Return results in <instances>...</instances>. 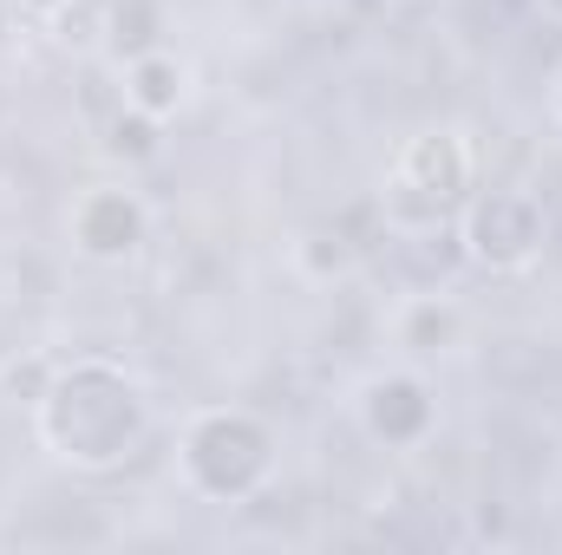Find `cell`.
<instances>
[{
	"label": "cell",
	"instance_id": "1",
	"mask_svg": "<svg viewBox=\"0 0 562 555\" xmlns=\"http://www.w3.org/2000/svg\"><path fill=\"white\" fill-rule=\"evenodd\" d=\"M157 431V406L132 366L105 360V353H79L59 360L46 393L33 399V438L40 451L72 471V477H112L125 464H138L144 444Z\"/></svg>",
	"mask_w": 562,
	"mask_h": 555
},
{
	"label": "cell",
	"instance_id": "2",
	"mask_svg": "<svg viewBox=\"0 0 562 555\" xmlns=\"http://www.w3.org/2000/svg\"><path fill=\"white\" fill-rule=\"evenodd\" d=\"M281 438L249 406H196L177 431V477L203 503H249L276 484Z\"/></svg>",
	"mask_w": 562,
	"mask_h": 555
},
{
	"label": "cell",
	"instance_id": "3",
	"mask_svg": "<svg viewBox=\"0 0 562 555\" xmlns=\"http://www.w3.org/2000/svg\"><path fill=\"white\" fill-rule=\"evenodd\" d=\"M471 190H477V150L464 138V125H425L393 150V163L380 177L386 229H400V236L445 229V223H458Z\"/></svg>",
	"mask_w": 562,
	"mask_h": 555
},
{
	"label": "cell",
	"instance_id": "4",
	"mask_svg": "<svg viewBox=\"0 0 562 555\" xmlns=\"http://www.w3.org/2000/svg\"><path fill=\"white\" fill-rule=\"evenodd\" d=\"M458 249L484 275H530L550 249V209L524 183H477L458 209Z\"/></svg>",
	"mask_w": 562,
	"mask_h": 555
},
{
	"label": "cell",
	"instance_id": "5",
	"mask_svg": "<svg viewBox=\"0 0 562 555\" xmlns=\"http://www.w3.org/2000/svg\"><path fill=\"white\" fill-rule=\"evenodd\" d=\"M353 424L380 444V451H425L438 438V386L425 380V366H380L353 386Z\"/></svg>",
	"mask_w": 562,
	"mask_h": 555
},
{
	"label": "cell",
	"instance_id": "6",
	"mask_svg": "<svg viewBox=\"0 0 562 555\" xmlns=\"http://www.w3.org/2000/svg\"><path fill=\"white\" fill-rule=\"evenodd\" d=\"M66 242L79 262H99V269H125L150 242V203H144L132 183H86L66 209Z\"/></svg>",
	"mask_w": 562,
	"mask_h": 555
},
{
	"label": "cell",
	"instance_id": "7",
	"mask_svg": "<svg viewBox=\"0 0 562 555\" xmlns=\"http://www.w3.org/2000/svg\"><path fill=\"white\" fill-rule=\"evenodd\" d=\"M386 333L393 347L413 360V366H431V360H458L471 347V314L458 294H438V287H413L393 301L386 314Z\"/></svg>",
	"mask_w": 562,
	"mask_h": 555
},
{
	"label": "cell",
	"instance_id": "8",
	"mask_svg": "<svg viewBox=\"0 0 562 555\" xmlns=\"http://www.w3.org/2000/svg\"><path fill=\"white\" fill-rule=\"evenodd\" d=\"M125 105L170 125L183 105H190V66L170 53V46H150V53H132L125 59Z\"/></svg>",
	"mask_w": 562,
	"mask_h": 555
},
{
	"label": "cell",
	"instance_id": "9",
	"mask_svg": "<svg viewBox=\"0 0 562 555\" xmlns=\"http://www.w3.org/2000/svg\"><path fill=\"white\" fill-rule=\"evenodd\" d=\"M157 132H164L157 118H144V112H132V105H125V112L112 118V132H105V150H112V157H125V163H150V157L164 150V138H157Z\"/></svg>",
	"mask_w": 562,
	"mask_h": 555
},
{
	"label": "cell",
	"instance_id": "10",
	"mask_svg": "<svg viewBox=\"0 0 562 555\" xmlns=\"http://www.w3.org/2000/svg\"><path fill=\"white\" fill-rule=\"evenodd\" d=\"M294 256H301V269H314V275H347V269H353V249H347L340 236H301Z\"/></svg>",
	"mask_w": 562,
	"mask_h": 555
},
{
	"label": "cell",
	"instance_id": "11",
	"mask_svg": "<svg viewBox=\"0 0 562 555\" xmlns=\"http://www.w3.org/2000/svg\"><path fill=\"white\" fill-rule=\"evenodd\" d=\"M550 112H557V125H562V72H557V86H550Z\"/></svg>",
	"mask_w": 562,
	"mask_h": 555
}]
</instances>
